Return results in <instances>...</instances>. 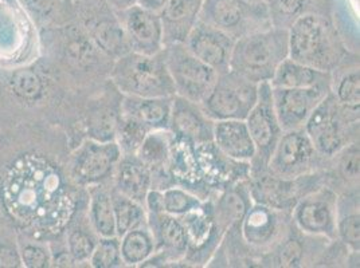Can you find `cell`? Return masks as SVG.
Returning <instances> with one entry per match:
<instances>
[{"instance_id": "cell-33", "label": "cell", "mask_w": 360, "mask_h": 268, "mask_svg": "<svg viewBox=\"0 0 360 268\" xmlns=\"http://www.w3.org/2000/svg\"><path fill=\"white\" fill-rule=\"evenodd\" d=\"M115 222H116V236L121 238L129 229L139 227L147 222V209L135 200L119 194L110 187Z\"/></svg>"}, {"instance_id": "cell-15", "label": "cell", "mask_w": 360, "mask_h": 268, "mask_svg": "<svg viewBox=\"0 0 360 268\" xmlns=\"http://www.w3.org/2000/svg\"><path fill=\"white\" fill-rule=\"evenodd\" d=\"M289 210L253 203L240 222V236L257 251H271L290 231Z\"/></svg>"}, {"instance_id": "cell-37", "label": "cell", "mask_w": 360, "mask_h": 268, "mask_svg": "<svg viewBox=\"0 0 360 268\" xmlns=\"http://www.w3.org/2000/svg\"><path fill=\"white\" fill-rule=\"evenodd\" d=\"M150 130L136 119L121 114L116 126L115 141L117 142L121 154H136L146 135Z\"/></svg>"}, {"instance_id": "cell-45", "label": "cell", "mask_w": 360, "mask_h": 268, "mask_svg": "<svg viewBox=\"0 0 360 268\" xmlns=\"http://www.w3.org/2000/svg\"><path fill=\"white\" fill-rule=\"evenodd\" d=\"M248 1H252V3H268V0H248Z\"/></svg>"}, {"instance_id": "cell-42", "label": "cell", "mask_w": 360, "mask_h": 268, "mask_svg": "<svg viewBox=\"0 0 360 268\" xmlns=\"http://www.w3.org/2000/svg\"><path fill=\"white\" fill-rule=\"evenodd\" d=\"M18 232L13 227L0 225V268H20Z\"/></svg>"}, {"instance_id": "cell-27", "label": "cell", "mask_w": 360, "mask_h": 268, "mask_svg": "<svg viewBox=\"0 0 360 268\" xmlns=\"http://www.w3.org/2000/svg\"><path fill=\"white\" fill-rule=\"evenodd\" d=\"M88 189V220L98 238L116 236V222L112 194L108 184H97Z\"/></svg>"}, {"instance_id": "cell-17", "label": "cell", "mask_w": 360, "mask_h": 268, "mask_svg": "<svg viewBox=\"0 0 360 268\" xmlns=\"http://www.w3.org/2000/svg\"><path fill=\"white\" fill-rule=\"evenodd\" d=\"M330 91V85L312 88H271L273 107L283 132L302 129L316 106Z\"/></svg>"}, {"instance_id": "cell-23", "label": "cell", "mask_w": 360, "mask_h": 268, "mask_svg": "<svg viewBox=\"0 0 360 268\" xmlns=\"http://www.w3.org/2000/svg\"><path fill=\"white\" fill-rule=\"evenodd\" d=\"M203 0H168L159 13L165 46L184 43L195 26Z\"/></svg>"}, {"instance_id": "cell-28", "label": "cell", "mask_w": 360, "mask_h": 268, "mask_svg": "<svg viewBox=\"0 0 360 268\" xmlns=\"http://www.w3.org/2000/svg\"><path fill=\"white\" fill-rule=\"evenodd\" d=\"M338 239L352 253H359L360 215L359 194L356 189L338 196Z\"/></svg>"}, {"instance_id": "cell-32", "label": "cell", "mask_w": 360, "mask_h": 268, "mask_svg": "<svg viewBox=\"0 0 360 268\" xmlns=\"http://www.w3.org/2000/svg\"><path fill=\"white\" fill-rule=\"evenodd\" d=\"M35 27H60L69 23L65 16L70 15L69 0H19Z\"/></svg>"}, {"instance_id": "cell-30", "label": "cell", "mask_w": 360, "mask_h": 268, "mask_svg": "<svg viewBox=\"0 0 360 268\" xmlns=\"http://www.w3.org/2000/svg\"><path fill=\"white\" fill-rule=\"evenodd\" d=\"M120 239V253L125 267H143L155 253V240L147 222L125 232Z\"/></svg>"}, {"instance_id": "cell-16", "label": "cell", "mask_w": 360, "mask_h": 268, "mask_svg": "<svg viewBox=\"0 0 360 268\" xmlns=\"http://www.w3.org/2000/svg\"><path fill=\"white\" fill-rule=\"evenodd\" d=\"M147 224L155 240V253L143 267L176 264L186 259L188 238L179 217L163 210L147 212Z\"/></svg>"}, {"instance_id": "cell-5", "label": "cell", "mask_w": 360, "mask_h": 268, "mask_svg": "<svg viewBox=\"0 0 360 268\" xmlns=\"http://www.w3.org/2000/svg\"><path fill=\"white\" fill-rule=\"evenodd\" d=\"M304 130L323 160H330L359 137V110L339 104L332 93L316 106Z\"/></svg>"}, {"instance_id": "cell-34", "label": "cell", "mask_w": 360, "mask_h": 268, "mask_svg": "<svg viewBox=\"0 0 360 268\" xmlns=\"http://www.w3.org/2000/svg\"><path fill=\"white\" fill-rule=\"evenodd\" d=\"M330 93L336 101L349 110H359L360 74L359 66H345L340 74H330Z\"/></svg>"}, {"instance_id": "cell-41", "label": "cell", "mask_w": 360, "mask_h": 268, "mask_svg": "<svg viewBox=\"0 0 360 268\" xmlns=\"http://www.w3.org/2000/svg\"><path fill=\"white\" fill-rule=\"evenodd\" d=\"M88 264L93 268L125 267L121 259L120 239L117 236L98 239Z\"/></svg>"}, {"instance_id": "cell-29", "label": "cell", "mask_w": 360, "mask_h": 268, "mask_svg": "<svg viewBox=\"0 0 360 268\" xmlns=\"http://www.w3.org/2000/svg\"><path fill=\"white\" fill-rule=\"evenodd\" d=\"M271 88H312L330 85V73L320 72L296 60L285 58L270 79Z\"/></svg>"}, {"instance_id": "cell-21", "label": "cell", "mask_w": 360, "mask_h": 268, "mask_svg": "<svg viewBox=\"0 0 360 268\" xmlns=\"http://www.w3.org/2000/svg\"><path fill=\"white\" fill-rule=\"evenodd\" d=\"M110 184L119 194L146 207L147 194L152 189V173L136 154H121Z\"/></svg>"}, {"instance_id": "cell-3", "label": "cell", "mask_w": 360, "mask_h": 268, "mask_svg": "<svg viewBox=\"0 0 360 268\" xmlns=\"http://www.w3.org/2000/svg\"><path fill=\"white\" fill-rule=\"evenodd\" d=\"M288 58V30L271 26L236 41L230 70L255 83L270 82L277 67Z\"/></svg>"}, {"instance_id": "cell-19", "label": "cell", "mask_w": 360, "mask_h": 268, "mask_svg": "<svg viewBox=\"0 0 360 268\" xmlns=\"http://www.w3.org/2000/svg\"><path fill=\"white\" fill-rule=\"evenodd\" d=\"M236 41L210 25L198 19L195 26L188 34L184 45L195 55L205 62L218 74L230 70V60Z\"/></svg>"}, {"instance_id": "cell-11", "label": "cell", "mask_w": 360, "mask_h": 268, "mask_svg": "<svg viewBox=\"0 0 360 268\" xmlns=\"http://www.w3.org/2000/svg\"><path fill=\"white\" fill-rule=\"evenodd\" d=\"M338 196L336 191L327 185H320L304 194L290 210L292 223L308 236L336 241Z\"/></svg>"}, {"instance_id": "cell-10", "label": "cell", "mask_w": 360, "mask_h": 268, "mask_svg": "<svg viewBox=\"0 0 360 268\" xmlns=\"http://www.w3.org/2000/svg\"><path fill=\"white\" fill-rule=\"evenodd\" d=\"M37 42L35 25L19 0H0V63L20 66L30 63Z\"/></svg>"}, {"instance_id": "cell-24", "label": "cell", "mask_w": 360, "mask_h": 268, "mask_svg": "<svg viewBox=\"0 0 360 268\" xmlns=\"http://www.w3.org/2000/svg\"><path fill=\"white\" fill-rule=\"evenodd\" d=\"M172 97L121 95L120 113L136 119L148 130L169 129Z\"/></svg>"}, {"instance_id": "cell-44", "label": "cell", "mask_w": 360, "mask_h": 268, "mask_svg": "<svg viewBox=\"0 0 360 268\" xmlns=\"http://www.w3.org/2000/svg\"><path fill=\"white\" fill-rule=\"evenodd\" d=\"M105 1L106 4L116 13H120L137 4V0H105Z\"/></svg>"}, {"instance_id": "cell-7", "label": "cell", "mask_w": 360, "mask_h": 268, "mask_svg": "<svg viewBox=\"0 0 360 268\" xmlns=\"http://www.w3.org/2000/svg\"><path fill=\"white\" fill-rule=\"evenodd\" d=\"M162 54L175 88V95L202 104L219 74L196 58L184 43L165 46Z\"/></svg>"}, {"instance_id": "cell-25", "label": "cell", "mask_w": 360, "mask_h": 268, "mask_svg": "<svg viewBox=\"0 0 360 268\" xmlns=\"http://www.w3.org/2000/svg\"><path fill=\"white\" fill-rule=\"evenodd\" d=\"M49 78L35 63L15 66L6 78L11 97L20 104L30 106L44 101L49 89Z\"/></svg>"}, {"instance_id": "cell-20", "label": "cell", "mask_w": 360, "mask_h": 268, "mask_svg": "<svg viewBox=\"0 0 360 268\" xmlns=\"http://www.w3.org/2000/svg\"><path fill=\"white\" fill-rule=\"evenodd\" d=\"M212 129L214 121L205 113L200 104L174 95L169 119L172 133L198 145L212 141Z\"/></svg>"}, {"instance_id": "cell-12", "label": "cell", "mask_w": 360, "mask_h": 268, "mask_svg": "<svg viewBox=\"0 0 360 268\" xmlns=\"http://www.w3.org/2000/svg\"><path fill=\"white\" fill-rule=\"evenodd\" d=\"M317 173L316 170L297 179L288 180L277 177L266 169L252 170L248 180L252 200L257 204L290 212L304 194L323 185L321 177L312 182Z\"/></svg>"}, {"instance_id": "cell-14", "label": "cell", "mask_w": 360, "mask_h": 268, "mask_svg": "<svg viewBox=\"0 0 360 268\" xmlns=\"http://www.w3.org/2000/svg\"><path fill=\"white\" fill-rule=\"evenodd\" d=\"M245 122L255 147V157L252 161V170L266 169L270 156L280 137L284 133L273 107L271 86L269 82H262L258 85L257 102L248 114Z\"/></svg>"}, {"instance_id": "cell-31", "label": "cell", "mask_w": 360, "mask_h": 268, "mask_svg": "<svg viewBox=\"0 0 360 268\" xmlns=\"http://www.w3.org/2000/svg\"><path fill=\"white\" fill-rule=\"evenodd\" d=\"M66 229V250L72 256L73 262L75 264L88 263L90 255L100 239L93 231L88 216L84 219L79 210Z\"/></svg>"}, {"instance_id": "cell-39", "label": "cell", "mask_w": 360, "mask_h": 268, "mask_svg": "<svg viewBox=\"0 0 360 268\" xmlns=\"http://www.w3.org/2000/svg\"><path fill=\"white\" fill-rule=\"evenodd\" d=\"M271 26L288 30L302 14H307L308 0H268Z\"/></svg>"}, {"instance_id": "cell-8", "label": "cell", "mask_w": 360, "mask_h": 268, "mask_svg": "<svg viewBox=\"0 0 360 268\" xmlns=\"http://www.w3.org/2000/svg\"><path fill=\"white\" fill-rule=\"evenodd\" d=\"M258 85L229 70L218 75L210 94L200 106L212 121L246 119L257 102Z\"/></svg>"}, {"instance_id": "cell-43", "label": "cell", "mask_w": 360, "mask_h": 268, "mask_svg": "<svg viewBox=\"0 0 360 268\" xmlns=\"http://www.w3.org/2000/svg\"><path fill=\"white\" fill-rule=\"evenodd\" d=\"M168 0H137V4L143 8H147L153 13H160Z\"/></svg>"}, {"instance_id": "cell-35", "label": "cell", "mask_w": 360, "mask_h": 268, "mask_svg": "<svg viewBox=\"0 0 360 268\" xmlns=\"http://www.w3.org/2000/svg\"><path fill=\"white\" fill-rule=\"evenodd\" d=\"M203 203L198 194L178 185L162 189V210L176 217L200 208Z\"/></svg>"}, {"instance_id": "cell-36", "label": "cell", "mask_w": 360, "mask_h": 268, "mask_svg": "<svg viewBox=\"0 0 360 268\" xmlns=\"http://www.w3.org/2000/svg\"><path fill=\"white\" fill-rule=\"evenodd\" d=\"M273 250H274V257L270 266L285 268L305 266L304 240L300 236L295 235L292 229L276 247H273Z\"/></svg>"}, {"instance_id": "cell-38", "label": "cell", "mask_w": 360, "mask_h": 268, "mask_svg": "<svg viewBox=\"0 0 360 268\" xmlns=\"http://www.w3.org/2000/svg\"><path fill=\"white\" fill-rule=\"evenodd\" d=\"M22 266L26 268L51 267V248L45 240L18 234Z\"/></svg>"}, {"instance_id": "cell-26", "label": "cell", "mask_w": 360, "mask_h": 268, "mask_svg": "<svg viewBox=\"0 0 360 268\" xmlns=\"http://www.w3.org/2000/svg\"><path fill=\"white\" fill-rule=\"evenodd\" d=\"M82 27L88 32L93 43L109 60H119L131 51L117 18H93Z\"/></svg>"}, {"instance_id": "cell-18", "label": "cell", "mask_w": 360, "mask_h": 268, "mask_svg": "<svg viewBox=\"0 0 360 268\" xmlns=\"http://www.w3.org/2000/svg\"><path fill=\"white\" fill-rule=\"evenodd\" d=\"M116 14L132 53L156 55L163 51V29L158 13L135 4Z\"/></svg>"}, {"instance_id": "cell-13", "label": "cell", "mask_w": 360, "mask_h": 268, "mask_svg": "<svg viewBox=\"0 0 360 268\" xmlns=\"http://www.w3.org/2000/svg\"><path fill=\"white\" fill-rule=\"evenodd\" d=\"M321 160L304 128L295 129L280 137L266 170L281 179H297L316 172Z\"/></svg>"}, {"instance_id": "cell-40", "label": "cell", "mask_w": 360, "mask_h": 268, "mask_svg": "<svg viewBox=\"0 0 360 268\" xmlns=\"http://www.w3.org/2000/svg\"><path fill=\"white\" fill-rule=\"evenodd\" d=\"M335 160V175L345 182L352 184L355 188L359 187V142L354 141L345 148L336 153Z\"/></svg>"}, {"instance_id": "cell-6", "label": "cell", "mask_w": 360, "mask_h": 268, "mask_svg": "<svg viewBox=\"0 0 360 268\" xmlns=\"http://www.w3.org/2000/svg\"><path fill=\"white\" fill-rule=\"evenodd\" d=\"M199 20L224 31L234 41L271 27L268 4L248 0H203Z\"/></svg>"}, {"instance_id": "cell-2", "label": "cell", "mask_w": 360, "mask_h": 268, "mask_svg": "<svg viewBox=\"0 0 360 268\" xmlns=\"http://www.w3.org/2000/svg\"><path fill=\"white\" fill-rule=\"evenodd\" d=\"M345 46L330 20L307 13L288 29V58L320 72L332 73L345 63Z\"/></svg>"}, {"instance_id": "cell-4", "label": "cell", "mask_w": 360, "mask_h": 268, "mask_svg": "<svg viewBox=\"0 0 360 268\" xmlns=\"http://www.w3.org/2000/svg\"><path fill=\"white\" fill-rule=\"evenodd\" d=\"M109 78L121 95L144 98L175 95V88L162 53L144 55L129 51L113 60Z\"/></svg>"}, {"instance_id": "cell-1", "label": "cell", "mask_w": 360, "mask_h": 268, "mask_svg": "<svg viewBox=\"0 0 360 268\" xmlns=\"http://www.w3.org/2000/svg\"><path fill=\"white\" fill-rule=\"evenodd\" d=\"M81 187L37 147L10 152L0 165V210L19 235L58 239L81 210Z\"/></svg>"}, {"instance_id": "cell-9", "label": "cell", "mask_w": 360, "mask_h": 268, "mask_svg": "<svg viewBox=\"0 0 360 268\" xmlns=\"http://www.w3.org/2000/svg\"><path fill=\"white\" fill-rule=\"evenodd\" d=\"M121 157L116 141L84 140L68 160V172L72 181L81 188L97 184H109Z\"/></svg>"}, {"instance_id": "cell-22", "label": "cell", "mask_w": 360, "mask_h": 268, "mask_svg": "<svg viewBox=\"0 0 360 268\" xmlns=\"http://www.w3.org/2000/svg\"><path fill=\"white\" fill-rule=\"evenodd\" d=\"M212 142L225 156L240 163L255 160V147L245 119L214 121Z\"/></svg>"}]
</instances>
